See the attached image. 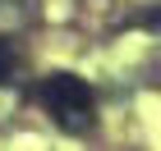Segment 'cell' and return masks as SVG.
Listing matches in <instances>:
<instances>
[{"label":"cell","instance_id":"cell-1","mask_svg":"<svg viewBox=\"0 0 161 151\" xmlns=\"http://www.w3.org/2000/svg\"><path fill=\"white\" fill-rule=\"evenodd\" d=\"M42 101H46V110L55 114V124L74 128V133H83V128H92V92H87L83 78L74 73H51L46 83H42Z\"/></svg>","mask_w":161,"mask_h":151},{"label":"cell","instance_id":"cell-2","mask_svg":"<svg viewBox=\"0 0 161 151\" xmlns=\"http://www.w3.org/2000/svg\"><path fill=\"white\" fill-rule=\"evenodd\" d=\"M9 78H14V46L0 41V83H9Z\"/></svg>","mask_w":161,"mask_h":151}]
</instances>
